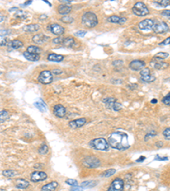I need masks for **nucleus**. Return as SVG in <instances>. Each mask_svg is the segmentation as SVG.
<instances>
[{
    "label": "nucleus",
    "mask_w": 170,
    "mask_h": 191,
    "mask_svg": "<svg viewBox=\"0 0 170 191\" xmlns=\"http://www.w3.org/2000/svg\"><path fill=\"white\" fill-rule=\"evenodd\" d=\"M108 143L111 147L118 151H126L129 148L128 135L123 132H114L109 137Z\"/></svg>",
    "instance_id": "1"
},
{
    "label": "nucleus",
    "mask_w": 170,
    "mask_h": 191,
    "mask_svg": "<svg viewBox=\"0 0 170 191\" xmlns=\"http://www.w3.org/2000/svg\"><path fill=\"white\" fill-rule=\"evenodd\" d=\"M82 23L87 28H93L98 24V18L96 15L91 11L85 12L82 16Z\"/></svg>",
    "instance_id": "2"
},
{
    "label": "nucleus",
    "mask_w": 170,
    "mask_h": 191,
    "mask_svg": "<svg viewBox=\"0 0 170 191\" xmlns=\"http://www.w3.org/2000/svg\"><path fill=\"white\" fill-rule=\"evenodd\" d=\"M90 146L92 148H94L97 151H106L109 149V143H107V141L103 138H99L93 139L90 141Z\"/></svg>",
    "instance_id": "3"
},
{
    "label": "nucleus",
    "mask_w": 170,
    "mask_h": 191,
    "mask_svg": "<svg viewBox=\"0 0 170 191\" xmlns=\"http://www.w3.org/2000/svg\"><path fill=\"white\" fill-rule=\"evenodd\" d=\"M132 10L133 13L137 16H145L150 13L146 4L143 2H137L133 7Z\"/></svg>",
    "instance_id": "4"
},
{
    "label": "nucleus",
    "mask_w": 170,
    "mask_h": 191,
    "mask_svg": "<svg viewBox=\"0 0 170 191\" xmlns=\"http://www.w3.org/2000/svg\"><path fill=\"white\" fill-rule=\"evenodd\" d=\"M82 164L88 168H96L101 165V161L95 156H86L82 160Z\"/></svg>",
    "instance_id": "5"
},
{
    "label": "nucleus",
    "mask_w": 170,
    "mask_h": 191,
    "mask_svg": "<svg viewBox=\"0 0 170 191\" xmlns=\"http://www.w3.org/2000/svg\"><path fill=\"white\" fill-rule=\"evenodd\" d=\"M53 81V73L50 71H43L38 76V82L42 84H50Z\"/></svg>",
    "instance_id": "6"
},
{
    "label": "nucleus",
    "mask_w": 170,
    "mask_h": 191,
    "mask_svg": "<svg viewBox=\"0 0 170 191\" xmlns=\"http://www.w3.org/2000/svg\"><path fill=\"white\" fill-rule=\"evenodd\" d=\"M123 189H124V182L123 179L117 178L111 182L107 191H123Z\"/></svg>",
    "instance_id": "7"
},
{
    "label": "nucleus",
    "mask_w": 170,
    "mask_h": 191,
    "mask_svg": "<svg viewBox=\"0 0 170 191\" xmlns=\"http://www.w3.org/2000/svg\"><path fill=\"white\" fill-rule=\"evenodd\" d=\"M155 33H158V34H163V33H165L168 31V25L166 22L164 21H156L155 23V26L153 29Z\"/></svg>",
    "instance_id": "8"
},
{
    "label": "nucleus",
    "mask_w": 170,
    "mask_h": 191,
    "mask_svg": "<svg viewBox=\"0 0 170 191\" xmlns=\"http://www.w3.org/2000/svg\"><path fill=\"white\" fill-rule=\"evenodd\" d=\"M156 21L151 19L143 20L139 23V28L140 30H152L154 27Z\"/></svg>",
    "instance_id": "9"
},
{
    "label": "nucleus",
    "mask_w": 170,
    "mask_h": 191,
    "mask_svg": "<svg viewBox=\"0 0 170 191\" xmlns=\"http://www.w3.org/2000/svg\"><path fill=\"white\" fill-rule=\"evenodd\" d=\"M46 179H47V174L44 172H41V171H34L30 175V179L32 182L44 181Z\"/></svg>",
    "instance_id": "10"
},
{
    "label": "nucleus",
    "mask_w": 170,
    "mask_h": 191,
    "mask_svg": "<svg viewBox=\"0 0 170 191\" xmlns=\"http://www.w3.org/2000/svg\"><path fill=\"white\" fill-rule=\"evenodd\" d=\"M53 112L54 115L59 118H63L64 116H66V108L62 105H55L54 106L53 109Z\"/></svg>",
    "instance_id": "11"
},
{
    "label": "nucleus",
    "mask_w": 170,
    "mask_h": 191,
    "mask_svg": "<svg viewBox=\"0 0 170 191\" xmlns=\"http://www.w3.org/2000/svg\"><path fill=\"white\" fill-rule=\"evenodd\" d=\"M50 31L54 35H57V36H60L62 35L65 32V28H64L62 26L59 25V24H56V23H54V24H51L50 25Z\"/></svg>",
    "instance_id": "12"
},
{
    "label": "nucleus",
    "mask_w": 170,
    "mask_h": 191,
    "mask_svg": "<svg viewBox=\"0 0 170 191\" xmlns=\"http://www.w3.org/2000/svg\"><path fill=\"white\" fill-rule=\"evenodd\" d=\"M145 61L139 60H135L130 62L129 64V68L133 71H141L143 67H145Z\"/></svg>",
    "instance_id": "13"
},
{
    "label": "nucleus",
    "mask_w": 170,
    "mask_h": 191,
    "mask_svg": "<svg viewBox=\"0 0 170 191\" xmlns=\"http://www.w3.org/2000/svg\"><path fill=\"white\" fill-rule=\"evenodd\" d=\"M151 66L155 68V69L158 70H163L166 69L168 67L169 64L167 62H163V61H161V60H153L151 61Z\"/></svg>",
    "instance_id": "14"
},
{
    "label": "nucleus",
    "mask_w": 170,
    "mask_h": 191,
    "mask_svg": "<svg viewBox=\"0 0 170 191\" xmlns=\"http://www.w3.org/2000/svg\"><path fill=\"white\" fill-rule=\"evenodd\" d=\"M86 124V119L85 118H78V119L73 120L72 122H69V127L73 129L81 128L83 125Z\"/></svg>",
    "instance_id": "15"
},
{
    "label": "nucleus",
    "mask_w": 170,
    "mask_h": 191,
    "mask_svg": "<svg viewBox=\"0 0 170 191\" xmlns=\"http://www.w3.org/2000/svg\"><path fill=\"white\" fill-rule=\"evenodd\" d=\"M49 38H50L49 37L45 36V35H44L43 33H39V34L34 35V36H33V38H32V42L35 43V44H43L44 43H45Z\"/></svg>",
    "instance_id": "16"
},
{
    "label": "nucleus",
    "mask_w": 170,
    "mask_h": 191,
    "mask_svg": "<svg viewBox=\"0 0 170 191\" xmlns=\"http://www.w3.org/2000/svg\"><path fill=\"white\" fill-rule=\"evenodd\" d=\"M107 21L111 22V23H116V24L122 25V24L126 23L127 19L126 18H124V17H118V16H112L107 18Z\"/></svg>",
    "instance_id": "17"
},
{
    "label": "nucleus",
    "mask_w": 170,
    "mask_h": 191,
    "mask_svg": "<svg viewBox=\"0 0 170 191\" xmlns=\"http://www.w3.org/2000/svg\"><path fill=\"white\" fill-rule=\"evenodd\" d=\"M72 11V7L67 5V4H60V6L58 7V12L60 15L65 16L69 14Z\"/></svg>",
    "instance_id": "18"
},
{
    "label": "nucleus",
    "mask_w": 170,
    "mask_h": 191,
    "mask_svg": "<svg viewBox=\"0 0 170 191\" xmlns=\"http://www.w3.org/2000/svg\"><path fill=\"white\" fill-rule=\"evenodd\" d=\"M58 187V183L55 181L49 183L47 184L44 185L41 188V191H54Z\"/></svg>",
    "instance_id": "19"
},
{
    "label": "nucleus",
    "mask_w": 170,
    "mask_h": 191,
    "mask_svg": "<svg viewBox=\"0 0 170 191\" xmlns=\"http://www.w3.org/2000/svg\"><path fill=\"white\" fill-rule=\"evenodd\" d=\"M48 60L52 62H60L64 60V56L61 54H50L48 55Z\"/></svg>",
    "instance_id": "20"
},
{
    "label": "nucleus",
    "mask_w": 170,
    "mask_h": 191,
    "mask_svg": "<svg viewBox=\"0 0 170 191\" xmlns=\"http://www.w3.org/2000/svg\"><path fill=\"white\" fill-rule=\"evenodd\" d=\"M39 29H40V25L38 24H29L23 27V31H26V32H34V31H38Z\"/></svg>",
    "instance_id": "21"
},
{
    "label": "nucleus",
    "mask_w": 170,
    "mask_h": 191,
    "mask_svg": "<svg viewBox=\"0 0 170 191\" xmlns=\"http://www.w3.org/2000/svg\"><path fill=\"white\" fill-rule=\"evenodd\" d=\"M23 55L26 59L30 61H38L40 59V55L39 54H34L28 53L27 51H26L23 53Z\"/></svg>",
    "instance_id": "22"
},
{
    "label": "nucleus",
    "mask_w": 170,
    "mask_h": 191,
    "mask_svg": "<svg viewBox=\"0 0 170 191\" xmlns=\"http://www.w3.org/2000/svg\"><path fill=\"white\" fill-rule=\"evenodd\" d=\"M16 188L18 189H26L29 186V183L25 179H17L16 181Z\"/></svg>",
    "instance_id": "23"
},
{
    "label": "nucleus",
    "mask_w": 170,
    "mask_h": 191,
    "mask_svg": "<svg viewBox=\"0 0 170 191\" xmlns=\"http://www.w3.org/2000/svg\"><path fill=\"white\" fill-rule=\"evenodd\" d=\"M22 46H23V43L21 41L17 40V39H15V40L11 41V42L9 43V47L11 48L12 49H18Z\"/></svg>",
    "instance_id": "24"
},
{
    "label": "nucleus",
    "mask_w": 170,
    "mask_h": 191,
    "mask_svg": "<svg viewBox=\"0 0 170 191\" xmlns=\"http://www.w3.org/2000/svg\"><path fill=\"white\" fill-rule=\"evenodd\" d=\"M76 44L75 39L72 37H67V38H64L63 45L66 48H73L74 46V44Z\"/></svg>",
    "instance_id": "25"
},
{
    "label": "nucleus",
    "mask_w": 170,
    "mask_h": 191,
    "mask_svg": "<svg viewBox=\"0 0 170 191\" xmlns=\"http://www.w3.org/2000/svg\"><path fill=\"white\" fill-rule=\"evenodd\" d=\"M34 105L37 107L41 112H46V110H47V106H46L45 103H44L42 100H38V101H36L34 103Z\"/></svg>",
    "instance_id": "26"
},
{
    "label": "nucleus",
    "mask_w": 170,
    "mask_h": 191,
    "mask_svg": "<svg viewBox=\"0 0 170 191\" xmlns=\"http://www.w3.org/2000/svg\"><path fill=\"white\" fill-rule=\"evenodd\" d=\"M26 51H27L28 53L34 54H39L41 53L42 50H41V49H40V48H38V46L31 45V46L27 47V49H26Z\"/></svg>",
    "instance_id": "27"
},
{
    "label": "nucleus",
    "mask_w": 170,
    "mask_h": 191,
    "mask_svg": "<svg viewBox=\"0 0 170 191\" xmlns=\"http://www.w3.org/2000/svg\"><path fill=\"white\" fill-rule=\"evenodd\" d=\"M96 184H97V183L95 181H85L81 183L80 186H81L83 189H88L92 188V187H95Z\"/></svg>",
    "instance_id": "28"
},
{
    "label": "nucleus",
    "mask_w": 170,
    "mask_h": 191,
    "mask_svg": "<svg viewBox=\"0 0 170 191\" xmlns=\"http://www.w3.org/2000/svg\"><path fill=\"white\" fill-rule=\"evenodd\" d=\"M168 57V54L166 53V52H159V53L156 54L153 57L154 60H164Z\"/></svg>",
    "instance_id": "29"
},
{
    "label": "nucleus",
    "mask_w": 170,
    "mask_h": 191,
    "mask_svg": "<svg viewBox=\"0 0 170 191\" xmlns=\"http://www.w3.org/2000/svg\"><path fill=\"white\" fill-rule=\"evenodd\" d=\"M3 175L6 178H13L17 175V172L15 170H4L3 172Z\"/></svg>",
    "instance_id": "30"
},
{
    "label": "nucleus",
    "mask_w": 170,
    "mask_h": 191,
    "mask_svg": "<svg viewBox=\"0 0 170 191\" xmlns=\"http://www.w3.org/2000/svg\"><path fill=\"white\" fill-rule=\"evenodd\" d=\"M9 118V113L5 110H2L0 112V119H1V123L5 122Z\"/></svg>",
    "instance_id": "31"
},
{
    "label": "nucleus",
    "mask_w": 170,
    "mask_h": 191,
    "mask_svg": "<svg viewBox=\"0 0 170 191\" xmlns=\"http://www.w3.org/2000/svg\"><path fill=\"white\" fill-rule=\"evenodd\" d=\"M155 77L154 76L151 75H148V76H145V77H140V80L144 82H151L155 81Z\"/></svg>",
    "instance_id": "32"
},
{
    "label": "nucleus",
    "mask_w": 170,
    "mask_h": 191,
    "mask_svg": "<svg viewBox=\"0 0 170 191\" xmlns=\"http://www.w3.org/2000/svg\"><path fill=\"white\" fill-rule=\"evenodd\" d=\"M154 3L161 7H167L170 4V1L169 0H160V1H155Z\"/></svg>",
    "instance_id": "33"
},
{
    "label": "nucleus",
    "mask_w": 170,
    "mask_h": 191,
    "mask_svg": "<svg viewBox=\"0 0 170 191\" xmlns=\"http://www.w3.org/2000/svg\"><path fill=\"white\" fill-rule=\"evenodd\" d=\"M48 151H49V148H48V146L46 145L45 144H43L39 147V149H38V153L40 154V155H45V154L48 153Z\"/></svg>",
    "instance_id": "34"
},
{
    "label": "nucleus",
    "mask_w": 170,
    "mask_h": 191,
    "mask_svg": "<svg viewBox=\"0 0 170 191\" xmlns=\"http://www.w3.org/2000/svg\"><path fill=\"white\" fill-rule=\"evenodd\" d=\"M115 173H116V170L109 169V170H107V171H106L105 172H103L101 176H102V177H104V178H109V177L112 176L113 174H115Z\"/></svg>",
    "instance_id": "35"
},
{
    "label": "nucleus",
    "mask_w": 170,
    "mask_h": 191,
    "mask_svg": "<svg viewBox=\"0 0 170 191\" xmlns=\"http://www.w3.org/2000/svg\"><path fill=\"white\" fill-rule=\"evenodd\" d=\"M27 13L25 12V11H23V10H17L16 13V17H18V18H22V19H24V18H26V16H27V15H26Z\"/></svg>",
    "instance_id": "36"
},
{
    "label": "nucleus",
    "mask_w": 170,
    "mask_h": 191,
    "mask_svg": "<svg viewBox=\"0 0 170 191\" xmlns=\"http://www.w3.org/2000/svg\"><path fill=\"white\" fill-rule=\"evenodd\" d=\"M60 21L63 22V23H73V21H74V19H73V17H71V16H63L61 19H60Z\"/></svg>",
    "instance_id": "37"
},
{
    "label": "nucleus",
    "mask_w": 170,
    "mask_h": 191,
    "mask_svg": "<svg viewBox=\"0 0 170 191\" xmlns=\"http://www.w3.org/2000/svg\"><path fill=\"white\" fill-rule=\"evenodd\" d=\"M66 184L70 185V186H73V187H75V186H78V181L77 180H75V179H66Z\"/></svg>",
    "instance_id": "38"
},
{
    "label": "nucleus",
    "mask_w": 170,
    "mask_h": 191,
    "mask_svg": "<svg viewBox=\"0 0 170 191\" xmlns=\"http://www.w3.org/2000/svg\"><path fill=\"white\" fill-rule=\"evenodd\" d=\"M163 135L167 140H170V128H167L164 129L163 132Z\"/></svg>",
    "instance_id": "39"
},
{
    "label": "nucleus",
    "mask_w": 170,
    "mask_h": 191,
    "mask_svg": "<svg viewBox=\"0 0 170 191\" xmlns=\"http://www.w3.org/2000/svg\"><path fill=\"white\" fill-rule=\"evenodd\" d=\"M162 102H163L164 105L170 106V93L168 94H167V95L162 100Z\"/></svg>",
    "instance_id": "40"
},
{
    "label": "nucleus",
    "mask_w": 170,
    "mask_h": 191,
    "mask_svg": "<svg viewBox=\"0 0 170 191\" xmlns=\"http://www.w3.org/2000/svg\"><path fill=\"white\" fill-rule=\"evenodd\" d=\"M139 73H140V77H145V76L151 75V74H150L151 72H150V69H149V68H144V69H142L141 71L139 72Z\"/></svg>",
    "instance_id": "41"
},
{
    "label": "nucleus",
    "mask_w": 170,
    "mask_h": 191,
    "mask_svg": "<svg viewBox=\"0 0 170 191\" xmlns=\"http://www.w3.org/2000/svg\"><path fill=\"white\" fill-rule=\"evenodd\" d=\"M63 41L64 38H62L61 37H58V38H54L53 40H52V42H53L54 44H63Z\"/></svg>",
    "instance_id": "42"
},
{
    "label": "nucleus",
    "mask_w": 170,
    "mask_h": 191,
    "mask_svg": "<svg viewBox=\"0 0 170 191\" xmlns=\"http://www.w3.org/2000/svg\"><path fill=\"white\" fill-rule=\"evenodd\" d=\"M121 108H122V105L120 103H118L117 101H115L112 109H113L114 110H116V111H118V110H121Z\"/></svg>",
    "instance_id": "43"
},
{
    "label": "nucleus",
    "mask_w": 170,
    "mask_h": 191,
    "mask_svg": "<svg viewBox=\"0 0 170 191\" xmlns=\"http://www.w3.org/2000/svg\"><path fill=\"white\" fill-rule=\"evenodd\" d=\"M157 134V133H156V132L155 131H151V132H150V133H147V134L145 135V141H147L149 139V138H151V137H154L155 135Z\"/></svg>",
    "instance_id": "44"
},
{
    "label": "nucleus",
    "mask_w": 170,
    "mask_h": 191,
    "mask_svg": "<svg viewBox=\"0 0 170 191\" xmlns=\"http://www.w3.org/2000/svg\"><path fill=\"white\" fill-rule=\"evenodd\" d=\"M1 37H5V36H7L8 34H10V32H11V31L10 30H4V29H1Z\"/></svg>",
    "instance_id": "45"
},
{
    "label": "nucleus",
    "mask_w": 170,
    "mask_h": 191,
    "mask_svg": "<svg viewBox=\"0 0 170 191\" xmlns=\"http://www.w3.org/2000/svg\"><path fill=\"white\" fill-rule=\"evenodd\" d=\"M85 34H86V31H78L74 33V35L78 36V37H81V38L84 37Z\"/></svg>",
    "instance_id": "46"
},
{
    "label": "nucleus",
    "mask_w": 170,
    "mask_h": 191,
    "mask_svg": "<svg viewBox=\"0 0 170 191\" xmlns=\"http://www.w3.org/2000/svg\"><path fill=\"white\" fill-rule=\"evenodd\" d=\"M170 44V37L167 38L166 39H164L161 44H159V45H169Z\"/></svg>",
    "instance_id": "47"
},
{
    "label": "nucleus",
    "mask_w": 170,
    "mask_h": 191,
    "mask_svg": "<svg viewBox=\"0 0 170 191\" xmlns=\"http://www.w3.org/2000/svg\"><path fill=\"white\" fill-rule=\"evenodd\" d=\"M162 16H167V17H170V10H165L162 11Z\"/></svg>",
    "instance_id": "48"
},
{
    "label": "nucleus",
    "mask_w": 170,
    "mask_h": 191,
    "mask_svg": "<svg viewBox=\"0 0 170 191\" xmlns=\"http://www.w3.org/2000/svg\"><path fill=\"white\" fill-rule=\"evenodd\" d=\"M155 160L157 161H168V157H161L159 156H156V157H155Z\"/></svg>",
    "instance_id": "49"
},
{
    "label": "nucleus",
    "mask_w": 170,
    "mask_h": 191,
    "mask_svg": "<svg viewBox=\"0 0 170 191\" xmlns=\"http://www.w3.org/2000/svg\"><path fill=\"white\" fill-rule=\"evenodd\" d=\"M6 44H7L6 38H4L3 37H1V44H0V45L3 47V46H4V45H6Z\"/></svg>",
    "instance_id": "50"
},
{
    "label": "nucleus",
    "mask_w": 170,
    "mask_h": 191,
    "mask_svg": "<svg viewBox=\"0 0 170 191\" xmlns=\"http://www.w3.org/2000/svg\"><path fill=\"white\" fill-rule=\"evenodd\" d=\"M70 191H83V188L82 187H78V186H75V187H73Z\"/></svg>",
    "instance_id": "51"
},
{
    "label": "nucleus",
    "mask_w": 170,
    "mask_h": 191,
    "mask_svg": "<svg viewBox=\"0 0 170 191\" xmlns=\"http://www.w3.org/2000/svg\"><path fill=\"white\" fill-rule=\"evenodd\" d=\"M112 64H113V66H117V65H123V61H122V60H116V61H114Z\"/></svg>",
    "instance_id": "52"
},
{
    "label": "nucleus",
    "mask_w": 170,
    "mask_h": 191,
    "mask_svg": "<svg viewBox=\"0 0 170 191\" xmlns=\"http://www.w3.org/2000/svg\"><path fill=\"white\" fill-rule=\"evenodd\" d=\"M62 72V71L61 70H57V69H54L52 72V73H54V74H55V75H57V74H60Z\"/></svg>",
    "instance_id": "53"
},
{
    "label": "nucleus",
    "mask_w": 170,
    "mask_h": 191,
    "mask_svg": "<svg viewBox=\"0 0 170 191\" xmlns=\"http://www.w3.org/2000/svg\"><path fill=\"white\" fill-rule=\"evenodd\" d=\"M60 2L63 4H66V3H70L72 1L71 0H60Z\"/></svg>",
    "instance_id": "54"
},
{
    "label": "nucleus",
    "mask_w": 170,
    "mask_h": 191,
    "mask_svg": "<svg viewBox=\"0 0 170 191\" xmlns=\"http://www.w3.org/2000/svg\"><path fill=\"white\" fill-rule=\"evenodd\" d=\"M145 156H140V158L138 159V160L136 161H137V162H141V161H143L145 160Z\"/></svg>",
    "instance_id": "55"
},
{
    "label": "nucleus",
    "mask_w": 170,
    "mask_h": 191,
    "mask_svg": "<svg viewBox=\"0 0 170 191\" xmlns=\"http://www.w3.org/2000/svg\"><path fill=\"white\" fill-rule=\"evenodd\" d=\"M45 18H47V16H46V15H42V16H39V19L40 20L45 19Z\"/></svg>",
    "instance_id": "56"
},
{
    "label": "nucleus",
    "mask_w": 170,
    "mask_h": 191,
    "mask_svg": "<svg viewBox=\"0 0 170 191\" xmlns=\"http://www.w3.org/2000/svg\"><path fill=\"white\" fill-rule=\"evenodd\" d=\"M30 3H32V1H27V2L24 3V4H21V6H25V5H27V4H30Z\"/></svg>",
    "instance_id": "57"
},
{
    "label": "nucleus",
    "mask_w": 170,
    "mask_h": 191,
    "mask_svg": "<svg viewBox=\"0 0 170 191\" xmlns=\"http://www.w3.org/2000/svg\"><path fill=\"white\" fill-rule=\"evenodd\" d=\"M157 102H158V100H151V103H152V104H156Z\"/></svg>",
    "instance_id": "58"
},
{
    "label": "nucleus",
    "mask_w": 170,
    "mask_h": 191,
    "mask_svg": "<svg viewBox=\"0 0 170 191\" xmlns=\"http://www.w3.org/2000/svg\"><path fill=\"white\" fill-rule=\"evenodd\" d=\"M0 191H4V190H3V189H1V190H0Z\"/></svg>",
    "instance_id": "59"
}]
</instances>
